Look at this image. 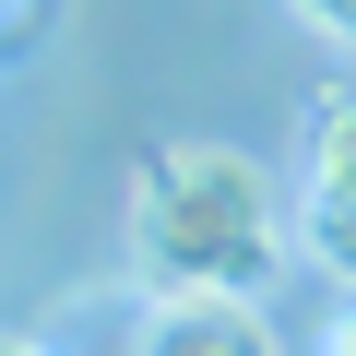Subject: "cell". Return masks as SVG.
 <instances>
[{
    "label": "cell",
    "mask_w": 356,
    "mask_h": 356,
    "mask_svg": "<svg viewBox=\"0 0 356 356\" xmlns=\"http://www.w3.org/2000/svg\"><path fill=\"white\" fill-rule=\"evenodd\" d=\"M285 226L332 285H356V95H332L309 119V166H297V214Z\"/></svg>",
    "instance_id": "2"
},
{
    "label": "cell",
    "mask_w": 356,
    "mask_h": 356,
    "mask_svg": "<svg viewBox=\"0 0 356 356\" xmlns=\"http://www.w3.org/2000/svg\"><path fill=\"white\" fill-rule=\"evenodd\" d=\"M24 24H36V0H0V48H13V36H24Z\"/></svg>",
    "instance_id": "6"
},
{
    "label": "cell",
    "mask_w": 356,
    "mask_h": 356,
    "mask_svg": "<svg viewBox=\"0 0 356 356\" xmlns=\"http://www.w3.org/2000/svg\"><path fill=\"white\" fill-rule=\"evenodd\" d=\"M131 356H285V344H273L261 297H154Z\"/></svg>",
    "instance_id": "3"
},
{
    "label": "cell",
    "mask_w": 356,
    "mask_h": 356,
    "mask_svg": "<svg viewBox=\"0 0 356 356\" xmlns=\"http://www.w3.org/2000/svg\"><path fill=\"white\" fill-rule=\"evenodd\" d=\"M285 13H297L321 48H356V0H285Z\"/></svg>",
    "instance_id": "4"
},
{
    "label": "cell",
    "mask_w": 356,
    "mask_h": 356,
    "mask_svg": "<svg viewBox=\"0 0 356 356\" xmlns=\"http://www.w3.org/2000/svg\"><path fill=\"white\" fill-rule=\"evenodd\" d=\"M297 226L238 143H154L131 178V261L154 297H261Z\"/></svg>",
    "instance_id": "1"
},
{
    "label": "cell",
    "mask_w": 356,
    "mask_h": 356,
    "mask_svg": "<svg viewBox=\"0 0 356 356\" xmlns=\"http://www.w3.org/2000/svg\"><path fill=\"white\" fill-rule=\"evenodd\" d=\"M321 356H356V309H344V321H321Z\"/></svg>",
    "instance_id": "5"
},
{
    "label": "cell",
    "mask_w": 356,
    "mask_h": 356,
    "mask_svg": "<svg viewBox=\"0 0 356 356\" xmlns=\"http://www.w3.org/2000/svg\"><path fill=\"white\" fill-rule=\"evenodd\" d=\"M0 356H48V344H36V332H0Z\"/></svg>",
    "instance_id": "7"
}]
</instances>
